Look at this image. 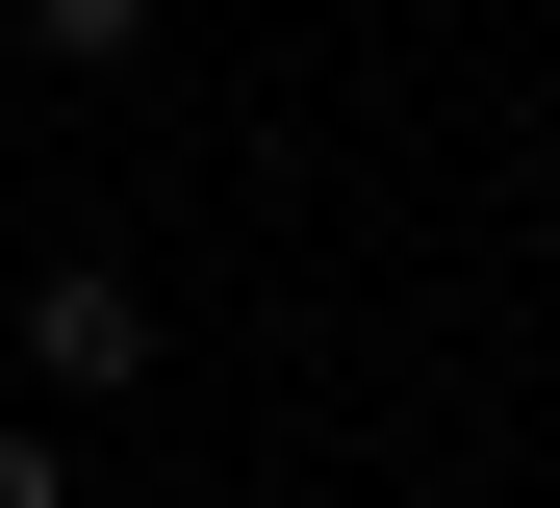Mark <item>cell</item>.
I'll list each match as a JSON object with an SVG mask.
<instances>
[{
    "instance_id": "cell-1",
    "label": "cell",
    "mask_w": 560,
    "mask_h": 508,
    "mask_svg": "<svg viewBox=\"0 0 560 508\" xmlns=\"http://www.w3.org/2000/svg\"><path fill=\"white\" fill-rule=\"evenodd\" d=\"M26 381H51V406H103V381H153V280H103V255H51V280H26Z\"/></svg>"
},
{
    "instance_id": "cell-2",
    "label": "cell",
    "mask_w": 560,
    "mask_h": 508,
    "mask_svg": "<svg viewBox=\"0 0 560 508\" xmlns=\"http://www.w3.org/2000/svg\"><path fill=\"white\" fill-rule=\"evenodd\" d=\"M153 26H178V0H26V51H51V76H103V51H153Z\"/></svg>"
},
{
    "instance_id": "cell-3",
    "label": "cell",
    "mask_w": 560,
    "mask_h": 508,
    "mask_svg": "<svg viewBox=\"0 0 560 508\" xmlns=\"http://www.w3.org/2000/svg\"><path fill=\"white\" fill-rule=\"evenodd\" d=\"M0 508H77V433H51V406H0Z\"/></svg>"
}]
</instances>
